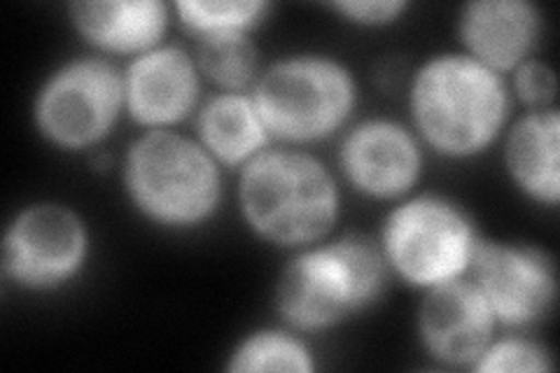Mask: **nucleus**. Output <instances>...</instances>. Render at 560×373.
I'll use <instances>...</instances> for the list:
<instances>
[{
	"label": "nucleus",
	"mask_w": 560,
	"mask_h": 373,
	"mask_svg": "<svg viewBox=\"0 0 560 373\" xmlns=\"http://www.w3.org/2000/svg\"><path fill=\"white\" fill-rule=\"evenodd\" d=\"M236 206L257 241L294 253L337 234L343 185L311 150L271 145L238 171Z\"/></svg>",
	"instance_id": "2"
},
{
	"label": "nucleus",
	"mask_w": 560,
	"mask_h": 373,
	"mask_svg": "<svg viewBox=\"0 0 560 373\" xmlns=\"http://www.w3.org/2000/svg\"><path fill=\"white\" fill-rule=\"evenodd\" d=\"M191 55L197 59L203 82L215 92L250 94L265 59L250 33H218L195 40Z\"/></svg>",
	"instance_id": "18"
},
{
	"label": "nucleus",
	"mask_w": 560,
	"mask_h": 373,
	"mask_svg": "<svg viewBox=\"0 0 560 373\" xmlns=\"http://www.w3.org/2000/svg\"><path fill=\"white\" fill-rule=\"evenodd\" d=\"M191 124H195L191 136L222 168L230 171H241L273 145L250 94H208Z\"/></svg>",
	"instance_id": "16"
},
{
	"label": "nucleus",
	"mask_w": 560,
	"mask_h": 373,
	"mask_svg": "<svg viewBox=\"0 0 560 373\" xmlns=\"http://www.w3.org/2000/svg\"><path fill=\"white\" fill-rule=\"evenodd\" d=\"M502 166L521 197L556 210L560 201V110H525L506 127Z\"/></svg>",
	"instance_id": "15"
},
{
	"label": "nucleus",
	"mask_w": 560,
	"mask_h": 373,
	"mask_svg": "<svg viewBox=\"0 0 560 373\" xmlns=\"http://www.w3.org/2000/svg\"><path fill=\"white\" fill-rule=\"evenodd\" d=\"M125 115L140 131L178 129L203 103V78L191 49L164 43L121 68Z\"/></svg>",
	"instance_id": "11"
},
{
	"label": "nucleus",
	"mask_w": 560,
	"mask_h": 373,
	"mask_svg": "<svg viewBox=\"0 0 560 373\" xmlns=\"http://www.w3.org/2000/svg\"><path fill=\"white\" fill-rule=\"evenodd\" d=\"M318 369L306 336L285 325L243 334L226 354L230 373H313Z\"/></svg>",
	"instance_id": "17"
},
{
	"label": "nucleus",
	"mask_w": 560,
	"mask_h": 373,
	"mask_svg": "<svg viewBox=\"0 0 560 373\" xmlns=\"http://www.w3.org/2000/svg\"><path fill=\"white\" fill-rule=\"evenodd\" d=\"M92 226L82 212L59 199H38L14 212L0 243V273L16 290L59 292L92 261Z\"/></svg>",
	"instance_id": "8"
},
{
	"label": "nucleus",
	"mask_w": 560,
	"mask_h": 373,
	"mask_svg": "<svg viewBox=\"0 0 560 373\" xmlns=\"http://www.w3.org/2000/svg\"><path fill=\"white\" fill-rule=\"evenodd\" d=\"M477 373H551L556 371L553 352L533 336L521 331H510L495 336L483 350L477 364L471 366Z\"/></svg>",
	"instance_id": "20"
},
{
	"label": "nucleus",
	"mask_w": 560,
	"mask_h": 373,
	"mask_svg": "<svg viewBox=\"0 0 560 373\" xmlns=\"http://www.w3.org/2000/svg\"><path fill=\"white\" fill-rule=\"evenodd\" d=\"M337 175L366 201L397 203L423 183L425 148L407 121L360 117L339 136Z\"/></svg>",
	"instance_id": "10"
},
{
	"label": "nucleus",
	"mask_w": 560,
	"mask_h": 373,
	"mask_svg": "<svg viewBox=\"0 0 560 373\" xmlns=\"http://www.w3.org/2000/svg\"><path fill=\"white\" fill-rule=\"evenodd\" d=\"M500 331L488 301L467 276L423 290L416 339L425 358L446 369H471Z\"/></svg>",
	"instance_id": "12"
},
{
	"label": "nucleus",
	"mask_w": 560,
	"mask_h": 373,
	"mask_svg": "<svg viewBox=\"0 0 560 373\" xmlns=\"http://www.w3.org/2000/svg\"><path fill=\"white\" fill-rule=\"evenodd\" d=\"M325 8L358 28H388L409 12L407 0H335Z\"/></svg>",
	"instance_id": "22"
},
{
	"label": "nucleus",
	"mask_w": 560,
	"mask_h": 373,
	"mask_svg": "<svg viewBox=\"0 0 560 373\" xmlns=\"http://www.w3.org/2000/svg\"><path fill=\"white\" fill-rule=\"evenodd\" d=\"M222 171L195 136L178 129L140 131L119 159V185L140 220L185 234L218 218Z\"/></svg>",
	"instance_id": "4"
},
{
	"label": "nucleus",
	"mask_w": 560,
	"mask_h": 373,
	"mask_svg": "<svg viewBox=\"0 0 560 373\" xmlns=\"http://www.w3.org/2000/svg\"><path fill=\"white\" fill-rule=\"evenodd\" d=\"M250 96L273 145L308 150L355 121L360 82L335 55L294 51L265 63Z\"/></svg>",
	"instance_id": "5"
},
{
	"label": "nucleus",
	"mask_w": 560,
	"mask_h": 373,
	"mask_svg": "<svg viewBox=\"0 0 560 373\" xmlns=\"http://www.w3.org/2000/svg\"><path fill=\"white\" fill-rule=\"evenodd\" d=\"M175 22L199 40L218 33H255L269 20V0H175Z\"/></svg>",
	"instance_id": "19"
},
{
	"label": "nucleus",
	"mask_w": 560,
	"mask_h": 373,
	"mask_svg": "<svg viewBox=\"0 0 560 373\" xmlns=\"http://www.w3.org/2000/svg\"><path fill=\"white\" fill-rule=\"evenodd\" d=\"M514 103L523 105L525 110H545L556 108L558 96V75L549 61L533 57L523 61L514 73L506 78Z\"/></svg>",
	"instance_id": "21"
},
{
	"label": "nucleus",
	"mask_w": 560,
	"mask_h": 373,
	"mask_svg": "<svg viewBox=\"0 0 560 373\" xmlns=\"http://www.w3.org/2000/svg\"><path fill=\"white\" fill-rule=\"evenodd\" d=\"M82 43L101 57L129 61L166 43L173 8L164 0H80L66 8Z\"/></svg>",
	"instance_id": "14"
},
{
	"label": "nucleus",
	"mask_w": 560,
	"mask_h": 373,
	"mask_svg": "<svg viewBox=\"0 0 560 373\" xmlns=\"http://www.w3.org/2000/svg\"><path fill=\"white\" fill-rule=\"evenodd\" d=\"M514 105L506 78L460 49L430 55L409 78V127L446 162H471L500 145Z\"/></svg>",
	"instance_id": "1"
},
{
	"label": "nucleus",
	"mask_w": 560,
	"mask_h": 373,
	"mask_svg": "<svg viewBox=\"0 0 560 373\" xmlns=\"http://www.w3.org/2000/svg\"><path fill=\"white\" fill-rule=\"evenodd\" d=\"M479 238L467 206L442 191H413L385 212L376 243L390 276L423 292L465 278Z\"/></svg>",
	"instance_id": "6"
},
{
	"label": "nucleus",
	"mask_w": 560,
	"mask_h": 373,
	"mask_svg": "<svg viewBox=\"0 0 560 373\" xmlns=\"http://www.w3.org/2000/svg\"><path fill=\"white\" fill-rule=\"evenodd\" d=\"M390 280L376 236L346 231L290 253L273 285V311L304 336L327 334L372 311Z\"/></svg>",
	"instance_id": "3"
},
{
	"label": "nucleus",
	"mask_w": 560,
	"mask_h": 373,
	"mask_svg": "<svg viewBox=\"0 0 560 373\" xmlns=\"http://www.w3.org/2000/svg\"><path fill=\"white\" fill-rule=\"evenodd\" d=\"M460 51L510 78L533 57L545 35V12L533 0H469L455 16Z\"/></svg>",
	"instance_id": "13"
},
{
	"label": "nucleus",
	"mask_w": 560,
	"mask_h": 373,
	"mask_svg": "<svg viewBox=\"0 0 560 373\" xmlns=\"http://www.w3.org/2000/svg\"><path fill=\"white\" fill-rule=\"evenodd\" d=\"M121 117H127L121 68L94 51L51 68L31 101L35 133L66 154H94Z\"/></svg>",
	"instance_id": "7"
},
{
	"label": "nucleus",
	"mask_w": 560,
	"mask_h": 373,
	"mask_svg": "<svg viewBox=\"0 0 560 373\" xmlns=\"http://www.w3.org/2000/svg\"><path fill=\"white\" fill-rule=\"evenodd\" d=\"M467 278L475 282L504 331L537 327L558 304V269L545 247L479 238Z\"/></svg>",
	"instance_id": "9"
}]
</instances>
